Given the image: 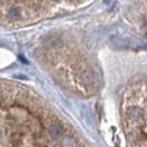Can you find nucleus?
<instances>
[{
    "label": "nucleus",
    "instance_id": "nucleus-1",
    "mask_svg": "<svg viewBox=\"0 0 147 147\" xmlns=\"http://www.w3.org/2000/svg\"><path fill=\"white\" fill-rule=\"evenodd\" d=\"M51 2H0V22L6 24H24L42 17Z\"/></svg>",
    "mask_w": 147,
    "mask_h": 147
}]
</instances>
